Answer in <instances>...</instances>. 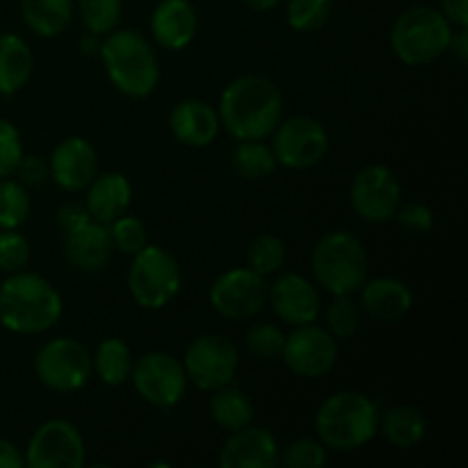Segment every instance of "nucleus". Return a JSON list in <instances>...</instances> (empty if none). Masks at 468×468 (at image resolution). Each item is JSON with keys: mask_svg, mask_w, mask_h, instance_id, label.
I'll use <instances>...</instances> for the list:
<instances>
[{"mask_svg": "<svg viewBox=\"0 0 468 468\" xmlns=\"http://www.w3.org/2000/svg\"><path fill=\"white\" fill-rule=\"evenodd\" d=\"M379 430L378 405L366 393L341 391L329 396L315 414V432L327 448L352 452L375 439Z\"/></svg>", "mask_w": 468, "mask_h": 468, "instance_id": "nucleus-3", "label": "nucleus"}, {"mask_svg": "<svg viewBox=\"0 0 468 468\" xmlns=\"http://www.w3.org/2000/svg\"><path fill=\"white\" fill-rule=\"evenodd\" d=\"M80 16L91 35H108L119 26L122 0H80Z\"/></svg>", "mask_w": 468, "mask_h": 468, "instance_id": "nucleus-35", "label": "nucleus"}, {"mask_svg": "<svg viewBox=\"0 0 468 468\" xmlns=\"http://www.w3.org/2000/svg\"><path fill=\"white\" fill-rule=\"evenodd\" d=\"M242 3H245L247 7L256 9V12H268V9L277 7L282 0H242Z\"/></svg>", "mask_w": 468, "mask_h": 468, "instance_id": "nucleus-46", "label": "nucleus"}, {"mask_svg": "<svg viewBox=\"0 0 468 468\" xmlns=\"http://www.w3.org/2000/svg\"><path fill=\"white\" fill-rule=\"evenodd\" d=\"M133 387L149 405L172 410L183 400L187 388V375L183 364L167 352H149L131 370Z\"/></svg>", "mask_w": 468, "mask_h": 468, "instance_id": "nucleus-12", "label": "nucleus"}, {"mask_svg": "<svg viewBox=\"0 0 468 468\" xmlns=\"http://www.w3.org/2000/svg\"><path fill=\"white\" fill-rule=\"evenodd\" d=\"M90 218V213H87V208L82 204H67L59 208V215H58V222L59 227L64 229V231H69V229L78 227V224L87 222Z\"/></svg>", "mask_w": 468, "mask_h": 468, "instance_id": "nucleus-42", "label": "nucleus"}, {"mask_svg": "<svg viewBox=\"0 0 468 468\" xmlns=\"http://www.w3.org/2000/svg\"><path fill=\"white\" fill-rule=\"evenodd\" d=\"M233 167L242 178L261 181L277 169V158L272 154V146L263 144L261 140H245L233 151Z\"/></svg>", "mask_w": 468, "mask_h": 468, "instance_id": "nucleus-29", "label": "nucleus"}, {"mask_svg": "<svg viewBox=\"0 0 468 468\" xmlns=\"http://www.w3.org/2000/svg\"><path fill=\"white\" fill-rule=\"evenodd\" d=\"M23 186H41L48 178V163L41 155H23L16 172Z\"/></svg>", "mask_w": 468, "mask_h": 468, "instance_id": "nucleus-41", "label": "nucleus"}, {"mask_svg": "<svg viewBox=\"0 0 468 468\" xmlns=\"http://www.w3.org/2000/svg\"><path fill=\"white\" fill-rule=\"evenodd\" d=\"M35 58L18 35H0V94L12 96L27 85Z\"/></svg>", "mask_w": 468, "mask_h": 468, "instance_id": "nucleus-24", "label": "nucleus"}, {"mask_svg": "<svg viewBox=\"0 0 468 468\" xmlns=\"http://www.w3.org/2000/svg\"><path fill=\"white\" fill-rule=\"evenodd\" d=\"M400 183L384 165H368L356 172L350 186V204L361 219L373 224L388 222L400 208Z\"/></svg>", "mask_w": 468, "mask_h": 468, "instance_id": "nucleus-14", "label": "nucleus"}, {"mask_svg": "<svg viewBox=\"0 0 468 468\" xmlns=\"http://www.w3.org/2000/svg\"><path fill=\"white\" fill-rule=\"evenodd\" d=\"M80 48H82V53H99V48H101V41H99V35H90L87 37V39H82L80 41Z\"/></svg>", "mask_w": 468, "mask_h": 468, "instance_id": "nucleus-47", "label": "nucleus"}, {"mask_svg": "<svg viewBox=\"0 0 468 468\" xmlns=\"http://www.w3.org/2000/svg\"><path fill=\"white\" fill-rule=\"evenodd\" d=\"M169 128L181 144L195 146V149L208 146L219 133L218 110L199 99L181 101L169 112Z\"/></svg>", "mask_w": 468, "mask_h": 468, "instance_id": "nucleus-20", "label": "nucleus"}, {"mask_svg": "<svg viewBox=\"0 0 468 468\" xmlns=\"http://www.w3.org/2000/svg\"><path fill=\"white\" fill-rule=\"evenodd\" d=\"M30 261V242L16 229H0V270L18 272Z\"/></svg>", "mask_w": 468, "mask_h": 468, "instance_id": "nucleus-37", "label": "nucleus"}, {"mask_svg": "<svg viewBox=\"0 0 468 468\" xmlns=\"http://www.w3.org/2000/svg\"><path fill=\"white\" fill-rule=\"evenodd\" d=\"M23 158L21 133L7 119H0V178H9L16 172Z\"/></svg>", "mask_w": 468, "mask_h": 468, "instance_id": "nucleus-39", "label": "nucleus"}, {"mask_svg": "<svg viewBox=\"0 0 468 468\" xmlns=\"http://www.w3.org/2000/svg\"><path fill=\"white\" fill-rule=\"evenodd\" d=\"M208 297L222 318L247 320L268 304V283L251 268H236L215 279Z\"/></svg>", "mask_w": 468, "mask_h": 468, "instance_id": "nucleus-15", "label": "nucleus"}, {"mask_svg": "<svg viewBox=\"0 0 468 468\" xmlns=\"http://www.w3.org/2000/svg\"><path fill=\"white\" fill-rule=\"evenodd\" d=\"M448 48L452 50V53L460 58V62H466L468 59V32H466V26L464 27H457V35L452 32L451 37V46Z\"/></svg>", "mask_w": 468, "mask_h": 468, "instance_id": "nucleus-45", "label": "nucleus"}, {"mask_svg": "<svg viewBox=\"0 0 468 468\" xmlns=\"http://www.w3.org/2000/svg\"><path fill=\"white\" fill-rule=\"evenodd\" d=\"M110 236H112L114 250L133 256L146 245V229L144 224L131 215H122L110 224Z\"/></svg>", "mask_w": 468, "mask_h": 468, "instance_id": "nucleus-38", "label": "nucleus"}, {"mask_svg": "<svg viewBox=\"0 0 468 468\" xmlns=\"http://www.w3.org/2000/svg\"><path fill=\"white\" fill-rule=\"evenodd\" d=\"M451 23L439 9L416 5L405 9L391 27V48L407 67H425L451 46Z\"/></svg>", "mask_w": 468, "mask_h": 468, "instance_id": "nucleus-6", "label": "nucleus"}, {"mask_svg": "<svg viewBox=\"0 0 468 468\" xmlns=\"http://www.w3.org/2000/svg\"><path fill=\"white\" fill-rule=\"evenodd\" d=\"M218 117L238 142L265 140L283 119L282 91L263 76H240L224 87Z\"/></svg>", "mask_w": 468, "mask_h": 468, "instance_id": "nucleus-1", "label": "nucleus"}, {"mask_svg": "<svg viewBox=\"0 0 468 468\" xmlns=\"http://www.w3.org/2000/svg\"><path fill=\"white\" fill-rule=\"evenodd\" d=\"M441 14L457 27L468 26V0H441Z\"/></svg>", "mask_w": 468, "mask_h": 468, "instance_id": "nucleus-43", "label": "nucleus"}, {"mask_svg": "<svg viewBox=\"0 0 468 468\" xmlns=\"http://www.w3.org/2000/svg\"><path fill=\"white\" fill-rule=\"evenodd\" d=\"M396 218L410 233H428L434 224L432 210L423 204H410L405 208H398Z\"/></svg>", "mask_w": 468, "mask_h": 468, "instance_id": "nucleus-40", "label": "nucleus"}, {"mask_svg": "<svg viewBox=\"0 0 468 468\" xmlns=\"http://www.w3.org/2000/svg\"><path fill=\"white\" fill-rule=\"evenodd\" d=\"M35 373L53 391H78L91 375V355L76 338H53L37 352Z\"/></svg>", "mask_w": 468, "mask_h": 468, "instance_id": "nucleus-9", "label": "nucleus"}, {"mask_svg": "<svg viewBox=\"0 0 468 468\" xmlns=\"http://www.w3.org/2000/svg\"><path fill=\"white\" fill-rule=\"evenodd\" d=\"M91 370H96L101 382L108 384V387H122L131 379V347L122 338H105L96 347V355L91 356Z\"/></svg>", "mask_w": 468, "mask_h": 468, "instance_id": "nucleus-28", "label": "nucleus"}, {"mask_svg": "<svg viewBox=\"0 0 468 468\" xmlns=\"http://www.w3.org/2000/svg\"><path fill=\"white\" fill-rule=\"evenodd\" d=\"M23 460L30 468H80L85 464V441L69 420H46L27 441Z\"/></svg>", "mask_w": 468, "mask_h": 468, "instance_id": "nucleus-13", "label": "nucleus"}, {"mask_svg": "<svg viewBox=\"0 0 468 468\" xmlns=\"http://www.w3.org/2000/svg\"><path fill=\"white\" fill-rule=\"evenodd\" d=\"M282 359L297 378H324L338 361V341L318 324H300L283 341Z\"/></svg>", "mask_w": 468, "mask_h": 468, "instance_id": "nucleus-11", "label": "nucleus"}, {"mask_svg": "<svg viewBox=\"0 0 468 468\" xmlns=\"http://www.w3.org/2000/svg\"><path fill=\"white\" fill-rule=\"evenodd\" d=\"M151 32L163 48H186L197 35V12L190 0H160L151 14Z\"/></svg>", "mask_w": 468, "mask_h": 468, "instance_id": "nucleus-22", "label": "nucleus"}, {"mask_svg": "<svg viewBox=\"0 0 468 468\" xmlns=\"http://www.w3.org/2000/svg\"><path fill=\"white\" fill-rule=\"evenodd\" d=\"M379 428L387 441L396 448L419 446L428 432V423L420 410L411 405H396L379 416Z\"/></svg>", "mask_w": 468, "mask_h": 468, "instance_id": "nucleus-25", "label": "nucleus"}, {"mask_svg": "<svg viewBox=\"0 0 468 468\" xmlns=\"http://www.w3.org/2000/svg\"><path fill=\"white\" fill-rule=\"evenodd\" d=\"M67 240H64V254H67L69 263L73 268L82 270V272H96L103 268L112 256L114 245L112 236H110L108 224H101L96 219H87V222L78 224V227L69 229Z\"/></svg>", "mask_w": 468, "mask_h": 468, "instance_id": "nucleus-19", "label": "nucleus"}, {"mask_svg": "<svg viewBox=\"0 0 468 468\" xmlns=\"http://www.w3.org/2000/svg\"><path fill=\"white\" fill-rule=\"evenodd\" d=\"M110 82L131 99H146L154 94L160 80L155 50L135 30H117L105 35L99 48Z\"/></svg>", "mask_w": 468, "mask_h": 468, "instance_id": "nucleus-4", "label": "nucleus"}, {"mask_svg": "<svg viewBox=\"0 0 468 468\" xmlns=\"http://www.w3.org/2000/svg\"><path fill=\"white\" fill-rule=\"evenodd\" d=\"M247 259H250V268L254 272H259L261 277H270L286 263V242L272 233H263L251 240Z\"/></svg>", "mask_w": 468, "mask_h": 468, "instance_id": "nucleus-32", "label": "nucleus"}, {"mask_svg": "<svg viewBox=\"0 0 468 468\" xmlns=\"http://www.w3.org/2000/svg\"><path fill=\"white\" fill-rule=\"evenodd\" d=\"M332 0H288V26L297 32H315L327 23Z\"/></svg>", "mask_w": 468, "mask_h": 468, "instance_id": "nucleus-33", "label": "nucleus"}, {"mask_svg": "<svg viewBox=\"0 0 468 468\" xmlns=\"http://www.w3.org/2000/svg\"><path fill=\"white\" fill-rule=\"evenodd\" d=\"M62 315V297L48 279L12 272L0 283V323L14 334H44Z\"/></svg>", "mask_w": 468, "mask_h": 468, "instance_id": "nucleus-2", "label": "nucleus"}, {"mask_svg": "<svg viewBox=\"0 0 468 468\" xmlns=\"http://www.w3.org/2000/svg\"><path fill=\"white\" fill-rule=\"evenodd\" d=\"M238 364H240V355H238L236 343L222 334L197 336L183 355V370L187 375V382L210 393L233 382Z\"/></svg>", "mask_w": 468, "mask_h": 468, "instance_id": "nucleus-8", "label": "nucleus"}, {"mask_svg": "<svg viewBox=\"0 0 468 468\" xmlns=\"http://www.w3.org/2000/svg\"><path fill=\"white\" fill-rule=\"evenodd\" d=\"M181 268L167 250L146 242L133 254L128 270V291L142 309H165L181 291Z\"/></svg>", "mask_w": 468, "mask_h": 468, "instance_id": "nucleus-7", "label": "nucleus"}, {"mask_svg": "<svg viewBox=\"0 0 468 468\" xmlns=\"http://www.w3.org/2000/svg\"><path fill=\"white\" fill-rule=\"evenodd\" d=\"M283 341H286V336H283L282 329L270 323L254 324V327H250V332L245 336L247 352L259 361L282 359Z\"/></svg>", "mask_w": 468, "mask_h": 468, "instance_id": "nucleus-34", "label": "nucleus"}, {"mask_svg": "<svg viewBox=\"0 0 468 468\" xmlns=\"http://www.w3.org/2000/svg\"><path fill=\"white\" fill-rule=\"evenodd\" d=\"M21 14L35 35L58 37L73 18V0H23Z\"/></svg>", "mask_w": 468, "mask_h": 468, "instance_id": "nucleus-26", "label": "nucleus"}, {"mask_svg": "<svg viewBox=\"0 0 468 468\" xmlns=\"http://www.w3.org/2000/svg\"><path fill=\"white\" fill-rule=\"evenodd\" d=\"M222 468H274L279 466V443L265 428L245 425L233 430L219 451Z\"/></svg>", "mask_w": 468, "mask_h": 468, "instance_id": "nucleus-18", "label": "nucleus"}, {"mask_svg": "<svg viewBox=\"0 0 468 468\" xmlns=\"http://www.w3.org/2000/svg\"><path fill=\"white\" fill-rule=\"evenodd\" d=\"M327 332L336 341H347L355 336L361 327V306L352 300V295H334L332 304L324 311Z\"/></svg>", "mask_w": 468, "mask_h": 468, "instance_id": "nucleus-31", "label": "nucleus"}, {"mask_svg": "<svg viewBox=\"0 0 468 468\" xmlns=\"http://www.w3.org/2000/svg\"><path fill=\"white\" fill-rule=\"evenodd\" d=\"M279 464L286 468H320L327 464V446L309 437L295 439L288 443L286 451H279Z\"/></svg>", "mask_w": 468, "mask_h": 468, "instance_id": "nucleus-36", "label": "nucleus"}, {"mask_svg": "<svg viewBox=\"0 0 468 468\" xmlns=\"http://www.w3.org/2000/svg\"><path fill=\"white\" fill-rule=\"evenodd\" d=\"M329 135L314 117H291L272 131V154L277 165L288 169H309L327 155Z\"/></svg>", "mask_w": 468, "mask_h": 468, "instance_id": "nucleus-10", "label": "nucleus"}, {"mask_svg": "<svg viewBox=\"0 0 468 468\" xmlns=\"http://www.w3.org/2000/svg\"><path fill=\"white\" fill-rule=\"evenodd\" d=\"M210 419L222 430L233 432V430H240L251 423V419H254V402L250 400V396L242 388L227 384V387L213 391V398H210Z\"/></svg>", "mask_w": 468, "mask_h": 468, "instance_id": "nucleus-27", "label": "nucleus"}, {"mask_svg": "<svg viewBox=\"0 0 468 468\" xmlns=\"http://www.w3.org/2000/svg\"><path fill=\"white\" fill-rule=\"evenodd\" d=\"M361 311L375 320L382 323H396V320L405 318L410 314L411 304H414V295H411L410 286L400 279L393 277H378L370 282L361 283Z\"/></svg>", "mask_w": 468, "mask_h": 468, "instance_id": "nucleus-21", "label": "nucleus"}, {"mask_svg": "<svg viewBox=\"0 0 468 468\" xmlns=\"http://www.w3.org/2000/svg\"><path fill=\"white\" fill-rule=\"evenodd\" d=\"M268 302L277 318L291 327L311 324L323 311V300L314 283L297 272H286L268 288Z\"/></svg>", "mask_w": 468, "mask_h": 468, "instance_id": "nucleus-16", "label": "nucleus"}, {"mask_svg": "<svg viewBox=\"0 0 468 468\" xmlns=\"http://www.w3.org/2000/svg\"><path fill=\"white\" fill-rule=\"evenodd\" d=\"M96 174H99V155L85 137H67L50 154L48 176L62 190H85Z\"/></svg>", "mask_w": 468, "mask_h": 468, "instance_id": "nucleus-17", "label": "nucleus"}, {"mask_svg": "<svg viewBox=\"0 0 468 468\" xmlns=\"http://www.w3.org/2000/svg\"><path fill=\"white\" fill-rule=\"evenodd\" d=\"M30 215V195L21 181L0 178V229H18Z\"/></svg>", "mask_w": 468, "mask_h": 468, "instance_id": "nucleus-30", "label": "nucleus"}, {"mask_svg": "<svg viewBox=\"0 0 468 468\" xmlns=\"http://www.w3.org/2000/svg\"><path fill=\"white\" fill-rule=\"evenodd\" d=\"M315 282L332 295H352L368 277V254L355 233L329 231L311 254Z\"/></svg>", "mask_w": 468, "mask_h": 468, "instance_id": "nucleus-5", "label": "nucleus"}, {"mask_svg": "<svg viewBox=\"0 0 468 468\" xmlns=\"http://www.w3.org/2000/svg\"><path fill=\"white\" fill-rule=\"evenodd\" d=\"M87 190V213L91 219L101 224H112L114 219L126 215L128 206L133 201V187L123 174L105 172L96 174L94 181L90 183Z\"/></svg>", "mask_w": 468, "mask_h": 468, "instance_id": "nucleus-23", "label": "nucleus"}, {"mask_svg": "<svg viewBox=\"0 0 468 468\" xmlns=\"http://www.w3.org/2000/svg\"><path fill=\"white\" fill-rule=\"evenodd\" d=\"M26 460H23L21 451L14 446L12 441L0 439V468H23Z\"/></svg>", "mask_w": 468, "mask_h": 468, "instance_id": "nucleus-44", "label": "nucleus"}]
</instances>
